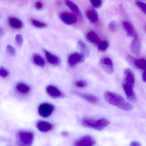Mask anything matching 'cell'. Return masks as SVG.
<instances>
[{
    "instance_id": "cell-1",
    "label": "cell",
    "mask_w": 146,
    "mask_h": 146,
    "mask_svg": "<svg viewBox=\"0 0 146 146\" xmlns=\"http://www.w3.org/2000/svg\"><path fill=\"white\" fill-rule=\"evenodd\" d=\"M104 97L107 103L116 106L120 109L125 111H129L133 109L131 104L126 101L121 95L113 92L106 91L104 93Z\"/></svg>"
},
{
    "instance_id": "cell-2",
    "label": "cell",
    "mask_w": 146,
    "mask_h": 146,
    "mask_svg": "<svg viewBox=\"0 0 146 146\" xmlns=\"http://www.w3.org/2000/svg\"><path fill=\"white\" fill-rule=\"evenodd\" d=\"M82 125L86 127L101 131L110 124V122L106 118H100L98 120L84 117L81 121Z\"/></svg>"
},
{
    "instance_id": "cell-3",
    "label": "cell",
    "mask_w": 146,
    "mask_h": 146,
    "mask_svg": "<svg viewBox=\"0 0 146 146\" xmlns=\"http://www.w3.org/2000/svg\"><path fill=\"white\" fill-rule=\"evenodd\" d=\"M17 138L19 143L22 145L31 146L34 140V134L31 131L22 130L17 134Z\"/></svg>"
},
{
    "instance_id": "cell-4",
    "label": "cell",
    "mask_w": 146,
    "mask_h": 146,
    "mask_svg": "<svg viewBox=\"0 0 146 146\" xmlns=\"http://www.w3.org/2000/svg\"><path fill=\"white\" fill-rule=\"evenodd\" d=\"M86 56L82 53H75L71 54L68 58V65L71 67H74L80 63H82L85 59Z\"/></svg>"
},
{
    "instance_id": "cell-5",
    "label": "cell",
    "mask_w": 146,
    "mask_h": 146,
    "mask_svg": "<svg viewBox=\"0 0 146 146\" xmlns=\"http://www.w3.org/2000/svg\"><path fill=\"white\" fill-rule=\"evenodd\" d=\"M100 67L104 72L109 74H111L114 72V66L112 60L108 57L102 58L100 61Z\"/></svg>"
},
{
    "instance_id": "cell-6",
    "label": "cell",
    "mask_w": 146,
    "mask_h": 146,
    "mask_svg": "<svg viewBox=\"0 0 146 146\" xmlns=\"http://www.w3.org/2000/svg\"><path fill=\"white\" fill-rule=\"evenodd\" d=\"M54 107L50 104L44 103L38 106V113L42 117H49L54 111Z\"/></svg>"
},
{
    "instance_id": "cell-7",
    "label": "cell",
    "mask_w": 146,
    "mask_h": 146,
    "mask_svg": "<svg viewBox=\"0 0 146 146\" xmlns=\"http://www.w3.org/2000/svg\"><path fill=\"white\" fill-rule=\"evenodd\" d=\"M96 141L94 138L89 135L82 136L77 139L74 142V145L75 146H92L96 144Z\"/></svg>"
},
{
    "instance_id": "cell-8",
    "label": "cell",
    "mask_w": 146,
    "mask_h": 146,
    "mask_svg": "<svg viewBox=\"0 0 146 146\" xmlns=\"http://www.w3.org/2000/svg\"><path fill=\"white\" fill-rule=\"evenodd\" d=\"M46 92L52 98L58 99L63 97V93L57 87L52 85L47 87Z\"/></svg>"
},
{
    "instance_id": "cell-9",
    "label": "cell",
    "mask_w": 146,
    "mask_h": 146,
    "mask_svg": "<svg viewBox=\"0 0 146 146\" xmlns=\"http://www.w3.org/2000/svg\"><path fill=\"white\" fill-rule=\"evenodd\" d=\"M60 18L64 23L68 25H73L75 23L77 20L76 15L68 12L60 13Z\"/></svg>"
},
{
    "instance_id": "cell-10",
    "label": "cell",
    "mask_w": 146,
    "mask_h": 146,
    "mask_svg": "<svg viewBox=\"0 0 146 146\" xmlns=\"http://www.w3.org/2000/svg\"><path fill=\"white\" fill-rule=\"evenodd\" d=\"M122 26L128 37L134 38L138 36L135 28L131 22L127 21H123L122 22Z\"/></svg>"
},
{
    "instance_id": "cell-11",
    "label": "cell",
    "mask_w": 146,
    "mask_h": 146,
    "mask_svg": "<svg viewBox=\"0 0 146 146\" xmlns=\"http://www.w3.org/2000/svg\"><path fill=\"white\" fill-rule=\"evenodd\" d=\"M124 84L134 87L135 83V77L132 70L129 68L126 69L124 71Z\"/></svg>"
},
{
    "instance_id": "cell-12",
    "label": "cell",
    "mask_w": 146,
    "mask_h": 146,
    "mask_svg": "<svg viewBox=\"0 0 146 146\" xmlns=\"http://www.w3.org/2000/svg\"><path fill=\"white\" fill-rule=\"evenodd\" d=\"M131 52L135 55H139L141 49V43L138 36L134 38L130 46Z\"/></svg>"
},
{
    "instance_id": "cell-13",
    "label": "cell",
    "mask_w": 146,
    "mask_h": 146,
    "mask_svg": "<svg viewBox=\"0 0 146 146\" xmlns=\"http://www.w3.org/2000/svg\"><path fill=\"white\" fill-rule=\"evenodd\" d=\"M36 126L37 129L42 133H47L54 128L53 124L50 123L42 121H38L36 123Z\"/></svg>"
},
{
    "instance_id": "cell-14",
    "label": "cell",
    "mask_w": 146,
    "mask_h": 146,
    "mask_svg": "<svg viewBox=\"0 0 146 146\" xmlns=\"http://www.w3.org/2000/svg\"><path fill=\"white\" fill-rule=\"evenodd\" d=\"M74 93L76 95L79 96L80 97L82 98L83 99H85L88 103L92 104H96L98 103L99 101L98 97L95 95L92 94H86V93H81L74 92Z\"/></svg>"
},
{
    "instance_id": "cell-15",
    "label": "cell",
    "mask_w": 146,
    "mask_h": 146,
    "mask_svg": "<svg viewBox=\"0 0 146 146\" xmlns=\"http://www.w3.org/2000/svg\"><path fill=\"white\" fill-rule=\"evenodd\" d=\"M133 87L127 84H123V88L125 94L129 100L131 101H135L136 100V96L133 90Z\"/></svg>"
},
{
    "instance_id": "cell-16",
    "label": "cell",
    "mask_w": 146,
    "mask_h": 146,
    "mask_svg": "<svg viewBox=\"0 0 146 146\" xmlns=\"http://www.w3.org/2000/svg\"><path fill=\"white\" fill-rule=\"evenodd\" d=\"M44 52L47 61L50 64L54 66H58L60 63V59L58 57L51 54L46 50H44Z\"/></svg>"
},
{
    "instance_id": "cell-17",
    "label": "cell",
    "mask_w": 146,
    "mask_h": 146,
    "mask_svg": "<svg viewBox=\"0 0 146 146\" xmlns=\"http://www.w3.org/2000/svg\"><path fill=\"white\" fill-rule=\"evenodd\" d=\"M9 23L13 28L19 29L22 28L23 23L21 20L15 17H10L9 18Z\"/></svg>"
},
{
    "instance_id": "cell-18",
    "label": "cell",
    "mask_w": 146,
    "mask_h": 146,
    "mask_svg": "<svg viewBox=\"0 0 146 146\" xmlns=\"http://www.w3.org/2000/svg\"><path fill=\"white\" fill-rule=\"evenodd\" d=\"M65 2H66V3L67 6L72 11H73L78 17H80V18L82 17V13L76 4H75L74 3L72 2V1H70V0H66Z\"/></svg>"
},
{
    "instance_id": "cell-19",
    "label": "cell",
    "mask_w": 146,
    "mask_h": 146,
    "mask_svg": "<svg viewBox=\"0 0 146 146\" xmlns=\"http://www.w3.org/2000/svg\"><path fill=\"white\" fill-rule=\"evenodd\" d=\"M86 38L88 41L94 44H98L100 43V39L94 32L91 31L88 33Z\"/></svg>"
},
{
    "instance_id": "cell-20",
    "label": "cell",
    "mask_w": 146,
    "mask_h": 146,
    "mask_svg": "<svg viewBox=\"0 0 146 146\" xmlns=\"http://www.w3.org/2000/svg\"><path fill=\"white\" fill-rule=\"evenodd\" d=\"M33 63L38 67H43L45 66V61L42 56L38 53H36L33 55Z\"/></svg>"
},
{
    "instance_id": "cell-21",
    "label": "cell",
    "mask_w": 146,
    "mask_h": 146,
    "mask_svg": "<svg viewBox=\"0 0 146 146\" xmlns=\"http://www.w3.org/2000/svg\"><path fill=\"white\" fill-rule=\"evenodd\" d=\"M16 89L19 92L24 94L28 93L30 91L31 87L27 84L20 82L16 85Z\"/></svg>"
},
{
    "instance_id": "cell-22",
    "label": "cell",
    "mask_w": 146,
    "mask_h": 146,
    "mask_svg": "<svg viewBox=\"0 0 146 146\" xmlns=\"http://www.w3.org/2000/svg\"><path fill=\"white\" fill-rule=\"evenodd\" d=\"M86 15L88 19L92 23H96L98 21V16L96 12L94 10H88L87 12Z\"/></svg>"
},
{
    "instance_id": "cell-23",
    "label": "cell",
    "mask_w": 146,
    "mask_h": 146,
    "mask_svg": "<svg viewBox=\"0 0 146 146\" xmlns=\"http://www.w3.org/2000/svg\"><path fill=\"white\" fill-rule=\"evenodd\" d=\"M134 64L137 68L146 71V59L141 58L135 60L134 61Z\"/></svg>"
},
{
    "instance_id": "cell-24",
    "label": "cell",
    "mask_w": 146,
    "mask_h": 146,
    "mask_svg": "<svg viewBox=\"0 0 146 146\" xmlns=\"http://www.w3.org/2000/svg\"><path fill=\"white\" fill-rule=\"evenodd\" d=\"M78 44L79 48L81 51V53L85 56L89 55V50L87 47L86 46V45L80 41L78 42Z\"/></svg>"
},
{
    "instance_id": "cell-25",
    "label": "cell",
    "mask_w": 146,
    "mask_h": 146,
    "mask_svg": "<svg viewBox=\"0 0 146 146\" xmlns=\"http://www.w3.org/2000/svg\"><path fill=\"white\" fill-rule=\"evenodd\" d=\"M31 22L33 26L35 27H38V28H44L46 27L47 26V24L44 22H41L35 19H31Z\"/></svg>"
},
{
    "instance_id": "cell-26",
    "label": "cell",
    "mask_w": 146,
    "mask_h": 146,
    "mask_svg": "<svg viewBox=\"0 0 146 146\" xmlns=\"http://www.w3.org/2000/svg\"><path fill=\"white\" fill-rule=\"evenodd\" d=\"M74 85L75 86L78 88H85L87 86V83L84 80L79 79L75 81Z\"/></svg>"
},
{
    "instance_id": "cell-27",
    "label": "cell",
    "mask_w": 146,
    "mask_h": 146,
    "mask_svg": "<svg viewBox=\"0 0 146 146\" xmlns=\"http://www.w3.org/2000/svg\"><path fill=\"white\" fill-rule=\"evenodd\" d=\"M109 46V44L107 41H103L98 44V49L100 51L104 52L107 50Z\"/></svg>"
},
{
    "instance_id": "cell-28",
    "label": "cell",
    "mask_w": 146,
    "mask_h": 146,
    "mask_svg": "<svg viewBox=\"0 0 146 146\" xmlns=\"http://www.w3.org/2000/svg\"><path fill=\"white\" fill-rule=\"evenodd\" d=\"M6 51L7 54L11 56H13L15 55L16 54V49L15 48L11 45H8L6 48Z\"/></svg>"
},
{
    "instance_id": "cell-29",
    "label": "cell",
    "mask_w": 146,
    "mask_h": 146,
    "mask_svg": "<svg viewBox=\"0 0 146 146\" xmlns=\"http://www.w3.org/2000/svg\"><path fill=\"white\" fill-rule=\"evenodd\" d=\"M135 4L141 11L146 14V3L139 0L135 1Z\"/></svg>"
},
{
    "instance_id": "cell-30",
    "label": "cell",
    "mask_w": 146,
    "mask_h": 146,
    "mask_svg": "<svg viewBox=\"0 0 146 146\" xmlns=\"http://www.w3.org/2000/svg\"><path fill=\"white\" fill-rule=\"evenodd\" d=\"M109 29L111 31L115 32L118 29V25L115 21H112L109 24Z\"/></svg>"
},
{
    "instance_id": "cell-31",
    "label": "cell",
    "mask_w": 146,
    "mask_h": 146,
    "mask_svg": "<svg viewBox=\"0 0 146 146\" xmlns=\"http://www.w3.org/2000/svg\"><path fill=\"white\" fill-rule=\"evenodd\" d=\"M15 42L19 46H21L23 43V38L21 34H16L15 37Z\"/></svg>"
},
{
    "instance_id": "cell-32",
    "label": "cell",
    "mask_w": 146,
    "mask_h": 146,
    "mask_svg": "<svg viewBox=\"0 0 146 146\" xmlns=\"http://www.w3.org/2000/svg\"><path fill=\"white\" fill-rule=\"evenodd\" d=\"M92 6L95 8H100L102 5V2L101 0H90Z\"/></svg>"
},
{
    "instance_id": "cell-33",
    "label": "cell",
    "mask_w": 146,
    "mask_h": 146,
    "mask_svg": "<svg viewBox=\"0 0 146 146\" xmlns=\"http://www.w3.org/2000/svg\"><path fill=\"white\" fill-rule=\"evenodd\" d=\"M9 72L4 67L0 68V76L3 78H6L9 75Z\"/></svg>"
},
{
    "instance_id": "cell-34",
    "label": "cell",
    "mask_w": 146,
    "mask_h": 146,
    "mask_svg": "<svg viewBox=\"0 0 146 146\" xmlns=\"http://www.w3.org/2000/svg\"><path fill=\"white\" fill-rule=\"evenodd\" d=\"M35 7L38 10H40L42 9L43 7V4L41 2L37 1L35 3Z\"/></svg>"
},
{
    "instance_id": "cell-35",
    "label": "cell",
    "mask_w": 146,
    "mask_h": 146,
    "mask_svg": "<svg viewBox=\"0 0 146 146\" xmlns=\"http://www.w3.org/2000/svg\"><path fill=\"white\" fill-rule=\"evenodd\" d=\"M141 145L140 142H138V141H132L130 145V146H141Z\"/></svg>"
},
{
    "instance_id": "cell-36",
    "label": "cell",
    "mask_w": 146,
    "mask_h": 146,
    "mask_svg": "<svg viewBox=\"0 0 146 146\" xmlns=\"http://www.w3.org/2000/svg\"><path fill=\"white\" fill-rule=\"evenodd\" d=\"M142 79L143 81L146 83V70L142 74Z\"/></svg>"
},
{
    "instance_id": "cell-37",
    "label": "cell",
    "mask_w": 146,
    "mask_h": 146,
    "mask_svg": "<svg viewBox=\"0 0 146 146\" xmlns=\"http://www.w3.org/2000/svg\"><path fill=\"white\" fill-rule=\"evenodd\" d=\"M3 31L2 29H1L0 28V37H1L2 36H3Z\"/></svg>"
},
{
    "instance_id": "cell-38",
    "label": "cell",
    "mask_w": 146,
    "mask_h": 146,
    "mask_svg": "<svg viewBox=\"0 0 146 146\" xmlns=\"http://www.w3.org/2000/svg\"><path fill=\"white\" fill-rule=\"evenodd\" d=\"M62 135H64V136H68V133L67 132H63L62 133Z\"/></svg>"
}]
</instances>
